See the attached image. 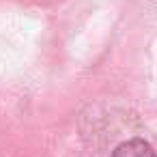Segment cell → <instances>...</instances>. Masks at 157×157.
I'll return each mask as SVG.
<instances>
[{"label": "cell", "instance_id": "1", "mask_svg": "<svg viewBox=\"0 0 157 157\" xmlns=\"http://www.w3.org/2000/svg\"><path fill=\"white\" fill-rule=\"evenodd\" d=\"M112 157H157L153 146L140 138H133V140H127L123 144H118L112 153Z\"/></svg>", "mask_w": 157, "mask_h": 157}]
</instances>
